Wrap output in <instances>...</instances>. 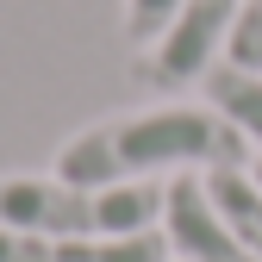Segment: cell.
Masks as SVG:
<instances>
[{"label":"cell","mask_w":262,"mask_h":262,"mask_svg":"<svg viewBox=\"0 0 262 262\" xmlns=\"http://www.w3.org/2000/svg\"><path fill=\"white\" fill-rule=\"evenodd\" d=\"M250 162L256 150L244 144V131L206 100H156L119 119H94L56 144V175L88 187L219 175V169H250Z\"/></svg>","instance_id":"obj_1"},{"label":"cell","mask_w":262,"mask_h":262,"mask_svg":"<svg viewBox=\"0 0 262 262\" xmlns=\"http://www.w3.org/2000/svg\"><path fill=\"white\" fill-rule=\"evenodd\" d=\"M169 181L88 187L50 175H0V225L31 237H144L162 231Z\"/></svg>","instance_id":"obj_2"},{"label":"cell","mask_w":262,"mask_h":262,"mask_svg":"<svg viewBox=\"0 0 262 262\" xmlns=\"http://www.w3.org/2000/svg\"><path fill=\"white\" fill-rule=\"evenodd\" d=\"M237 13H244V0H175L169 25L138 50L131 75H138L144 88H162V94L200 88L219 62H225V50H231Z\"/></svg>","instance_id":"obj_3"},{"label":"cell","mask_w":262,"mask_h":262,"mask_svg":"<svg viewBox=\"0 0 262 262\" xmlns=\"http://www.w3.org/2000/svg\"><path fill=\"white\" fill-rule=\"evenodd\" d=\"M162 237H169L175 262H262L212 206L206 175H175L169 181V206H162Z\"/></svg>","instance_id":"obj_4"},{"label":"cell","mask_w":262,"mask_h":262,"mask_svg":"<svg viewBox=\"0 0 262 262\" xmlns=\"http://www.w3.org/2000/svg\"><path fill=\"white\" fill-rule=\"evenodd\" d=\"M0 262H175L169 237H31L0 225Z\"/></svg>","instance_id":"obj_5"},{"label":"cell","mask_w":262,"mask_h":262,"mask_svg":"<svg viewBox=\"0 0 262 262\" xmlns=\"http://www.w3.org/2000/svg\"><path fill=\"white\" fill-rule=\"evenodd\" d=\"M200 100L231 119V125L244 131L250 150H262V75H256V69H231V62H219V69L200 81Z\"/></svg>","instance_id":"obj_6"},{"label":"cell","mask_w":262,"mask_h":262,"mask_svg":"<svg viewBox=\"0 0 262 262\" xmlns=\"http://www.w3.org/2000/svg\"><path fill=\"white\" fill-rule=\"evenodd\" d=\"M206 193H212V206L225 212V225L262 256V181L250 169H219V175H206Z\"/></svg>","instance_id":"obj_7"},{"label":"cell","mask_w":262,"mask_h":262,"mask_svg":"<svg viewBox=\"0 0 262 262\" xmlns=\"http://www.w3.org/2000/svg\"><path fill=\"white\" fill-rule=\"evenodd\" d=\"M225 62H231V69H256V75H262V0H244Z\"/></svg>","instance_id":"obj_8"},{"label":"cell","mask_w":262,"mask_h":262,"mask_svg":"<svg viewBox=\"0 0 262 262\" xmlns=\"http://www.w3.org/2000/svg\"><path fill=\"white\" fill-rule=\"evenodd\" d=\"M169 13H175V0H125V19H119L125 44H131V50H144L156 31L169 25Z\"/></svg>","instance_id":"obj_9"},{"label":"cell","mask_w":262,"mask_h":262,"mask_svg":"<svg viewBox=\"0 0 262 262\" xmlns=\"http://www.w3.org/2000/svg\"><path fill=\"white\" fill-rule=\"evenodd\" d=\"M250 175H256V181H262V156H256V162H250Z\"/></svg>","instance_id":"obj_10"}]
</instances>
